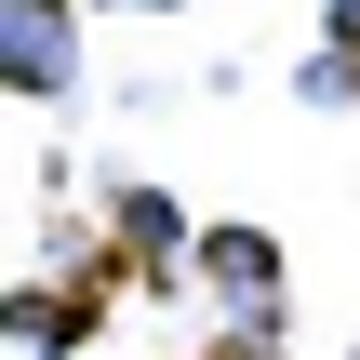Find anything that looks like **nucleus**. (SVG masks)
<instances>
[{
	"label": "nucleus",
	"mask_w": 360,
	"mask_h": 360,
	"mask_svg": "<svg viewBox=\"0 0 360 360\" xmlns=\"http://www.w3.org/2000/svg\"><path fill=\"white\" fill-rule=\"evenodd\" d=\"M200 267H214V294H227V321H240V334H267V294H281V267H267V240H254V227H214V240H200Z\"/></svg>",
	"instance_id": "f257e3e1"
},
{
	"label": "nucleus",
	"mask_w": 360,
	"mask_h": 360,
	"mask_svg": "<svg viewBox=\"0 0 360 360\" xmlns=\"http://www.w3.org/2000/svg\"><path fill=\"white\" fill-rule=\"evenodd\" d=\"M13 80H27V94L67 80V0H13Z\"/></svg>",
	"instance_id": "f03ea898"
}]
</instances>
